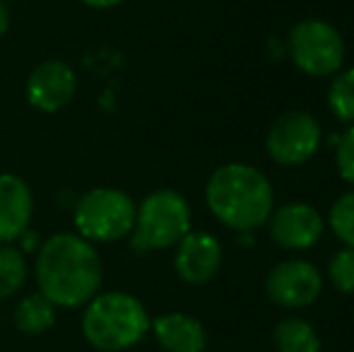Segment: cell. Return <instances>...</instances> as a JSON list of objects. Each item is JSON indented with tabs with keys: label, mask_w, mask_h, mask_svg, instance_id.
Masks as SVG:
<instances>
[{
	"label": "cell",
	"mask_w": 354,
	"mask_h": 352,
	"mask_svg": "<svg viewBox=\"0 0 354 352\" xmlns=\"http://www.w3.org/2000/svg\"><path fill=\"white\" fill-rule=\"evenodd\" d=\"M34 280L58 309H82L104 285V263L97 246L77 232H56L34 254Z\"/></svg>",
	"instance_id": "obj_1"
},
{
	"label": "cell",
	"mask_w": 354,
	"mask_h": 352,
	"mask_svg": "<svg viewBox=\"0 0 354 352\" xmlns=\"http://www.w3.org/2000/svg\"><path fill=\"white\" fill-rule=\"evenodd\" d=\"M205 203L214 220L234 232H256L275 210V191L261 169L229 162L212 172L205 183Z\"/></svg>",
	"instance_id": "obj_2"
},
{
	"label": "cell",
	"mask_w": 354,
	"mask_h": 352,
	"mask_svg": "<svg viewBox=\"0 0 354 352\" xmlns=\"http://www.w3.org/2000/svg\"><path fill=\"white\" fill-rule=\"evenodd\" d=\"M152 316L136 295L126 290L97 292L80 314V333L99 352H126L142 343Z\"/></svg>",
	"instance_id": "obj_3"
},
{
	"label": "cell",
	"mask_w": 354,
	"mask_h": 352,
	"mask_svg": "<svg viewBox=\"0 0 354 352\" xmlns=\"http://www.w3.org/2000/svg\"><path fill=\"white\" fill-rule=\"evenodd\" d=\"M191 230L193 215L186 198L174 188H157L138 203L128 244L136 256H147L174 249Z\"/></svg>",
	"instance_id": "obj_4"
},
{
	"label": "cell",
	"mask_w": 354,
	"mask_h": 352,
	"mask_svg": "<svg viewBox=\"0 0 354 352\" xmlns=\"http://www.w3.org/2000/svg\"><path fill=\"white\" fill-rule=\"evenodd\" d=\"M138 203L131 193L113 186H94L75 201L73 232L97 244H113L131 237Z\"/></svg>",
	"instance_id": "obj_5"
},
{
	"label": "cell",
	"mask_w": 354,
	"mask_h": 352,
	"mask_svg": "<svg viewBox=\"0 0 354 352\" xmlns=\"http://www.w3.org/2000/svg\"><path fill=\"white\" fill-rule=\"evenodd\" d=\"M287 51L301 73L311 77H333L345 63V39L330 22L308 17L292 27Z\"/></svg>",
	"instance_id": "obj_6"
},
{
	"label": "cell",
	"mask_w": 354,
	"mask_h": 352,
	"mask_svg": "<svg viewBox=\"0 0 354 352\" xmlns=\"http://www.w3.org/2000/svg\"><path fill=\"white\" fill-rule=\"evenodd\" d=\"M321 123L308 111H287L272 123L268 133V155L282 167H299L308 162L321 147Z\"/></svg>",
	"instance_id": "obj_7"
},
{
	"label": "cell",
	"mask_w": 354,
	"mask_h": 352,
	"mask_svg": "<svg viewBox=\"0 0 354 352\" xmlns=\"http://www.w3.org/2000/svg\"><path fill=\"white\" fill-rule=\"evenodd\" d=\"M266 292L272 304L282 309H304L321 297L323 275L311 261L287 259L268 272Z\"/></svg>",
	"instance_id": "obj_8"
},
{
	"label": "cell",
	"mask_w": 354,
	"mask_h": 352,
	"mask_svg": "<svg viewBox=\"0 0 354 352\" xmlns=\"http://www.w3.org/2000/svg\"><path fill=\"white\" fill-rule=\"evenodd\" d=\"M77 73L71 63L48 58L34 66L24 82V97L29 106L41 113H58L68 106L77 94Z\"/></svg>",
	"instance_id": "obj_9"
},
{
	"label": "cell",
	"mask_w": 354,
	"mask_h": 352,
	"mask_svg": "<svg viewBox=\"0 0 354 352\" xmlns=\"http://www.w3.org/2000/svg\"><path fill=\"white\" fill-rule=\"evenodd\" d=\"M268 232L277 246L287 251H306L323 237L326 222L308 203H287L268 217Z\"/></svg>",
	"instance_id": "obj_10"
},
{
	"label": "cell",
	"mask_w": 354,
	"mask_h": 352,
	"mask_svg": "<svg viewBox=\"0 0 354 352\" xmlns=\"http://www.w3.org/2000/svg\"><path fill=\"white\" fill-rule=\"evenodd\" d=\"M222 244L210 232L191 230L174 246V270L186 285H205L219 272Z\"/></svg>",
	"instance_id": "obj_11"
},
{
	"label": "cell",
	"mask_w": 354,
	"mask_h": 352,
	"mask_svg": "<svg viewBox=\"0 0 354 352\" xmlns=\"http://www.w3.org/2000/svg\"><path fill=\"white\" fill-rule=\"evenodd\" d=\"M34 191L22 176L0 172V244H15L32 227Z\"/></svg>",
	"instance_id": "obj_12"
},
{
	"label": "cell",
	"mask_w": 354,
	"mask_h": 352,
	"mask_svg": "<svg viewBox=\"0 0 354 352\" xmlns=\"http://www.w3.org/2000/svg\"><path fill=\"white\" fill-rule=\"evenodd\" d=\"M149 333L164 352H203L207 345L205 326L196 316L183 311H167L154 316Z\"/></svg>",
	"instance_id": "obj_13"
},
{
	"label": "cell",
	"mask_w": 354,
	"mask_h": 352,
	"mask_svg": "<svg viewBox=\"0 0 354 352\" xmlns=\"http://www.w3.org/2000/svg\"><path fill=\"white\" fill-rule=\"evenodd\" d=\"M58 306L51 299L41 295V292H29V295L19 297L12 311V324L22 335H44L56 326Z\"/></svg>",
	"instance_id": "obj_14"
},
{
	"label": "cell",
	"mask_w": 354,
	"mask_h": 352,
	"mask_svg": "<svg viewBox=\"0 0 354 352\" xmlns=\"http://www.w3.org/2000/svg\"><path fill=\"white\" fill-rule=\"evenodd\" d=\"M275 350L277 352H321V338L316 328L301 316H287L275 326Z\"/></svg>",
	"instance_id": "obj_15"
},
{
	"label": "cell",
	"mask_w": 354,
	"mask_h": 352,
	"mask_svg": "<svg viewBox=\"0 0 354 352\" xmlns=\"http://www.w3.org/2000/svg\"><path fill=\"white\" fill-rule=\"evenodd\" d=\"M29 280V261L15 244H0V302L15 299Z\"/></svg>",
	"instance_id": "obj_16"
},
{
	"label": "cell",
	"mask_w": 354,
	"mask_h": 352,
	"mask_svg": "<svg viewBox=\"0 0 354 352\" xmlns=\"http://www.w3.org/2000/svg\"><path fill=\"white\" fill-rule=\"evenodd\" d=\"M328 109L340 123H354V68L337 71L328 87Z\"/></svg>",
	"instance_id": "obj_17"
},
{
	"label": "cell",
	"mask_w": 354,
	"mask_h": 352,
	"mask_svg": "<svg viewBox=\"0 0 354 352\" xmlns=\"http://www.w3.org/2000/svg\"><path fill=\"white\" fill-rule=\"evenodd\" d=\"M328 225H330L333 234H335L342 244L354 249V191L342 193V196L333 203L330 212H328Z\"/></svg>",
	"instance_id": "obj_18"
},
{
	"label": "cell",
	"mask_w": 354,
	"mask_h": 352,
	"mask_svg": "<svg viewBox=\"0 0 354 352\" xmlns=\"http://www.w3.org/2000/svg\"><path fill=\"white\" fill-rule=\"evenodd\" d=\"M328 277H330L333 287L345 295L354 292V249L345 246V249L335 251L328 263Z\"/></svg>",
	"instance_id": "obj_19"
},
{
	"label": "cell",
	"mask_w": 354,
	"mask_h": 352,
	"mask_svg": "<svg viewBox=\"0 0 354 352\" xmlns=\"http://www.w3.org/2000/svg\"><path fill=\"white\" fill-rule=\"evenodd\" d=\"M335 167H337V172H340V176L354 186V123L337 138Z\"/></svg>",
	"instance_id": "obj_20"
},
{
	"label": "cell",
	"mask_w": 354,
	"mask_h": 352,
	"mask_svg": "<svg viewBox=\"0 0 354 352\" xmlns=\"http://www.w3.org/2000/svg\"><path fill=\"white\" fill-rule=\"evenodd\" d=\"M41 241H44L41 234H39L37 230H32V227H27V230L19 234V239L15 241V246H17L24 256H34L39 249H41Z\"/></svg>",
	"instance_id": "obj_21"
},
{
	"label": "cell",
	"mask_w": 354,
	"mask_h": 352,
	"mask_svg": "<svg viewBox=\"0 0 354 352\" xmlns=\"http://www.w3.org/2000/svg\"><path fill=\"white\" fill-rule=\"evenodd\" d=\"M82 3L84 8H92V10H113L123 3V0H77Z\"/></svg>",
	"instance_id": "obj_22"
},
{
	"label": "cell",
	"mask_w": 354,
	"mask_h": 352,
	"mask_svg": "<svg viewBox=\"0 0 354 352\" xmlns=\"http://www.w3.org/2000/svg\"><path fill=\"white\" fill-rule=\"evenodd\" d=\"M10 22H12V17H10L8 5H5V0H0V37H5V34H8Z\"/></svg>",
	"instance_id": "obj_23"
}]
</instances>
